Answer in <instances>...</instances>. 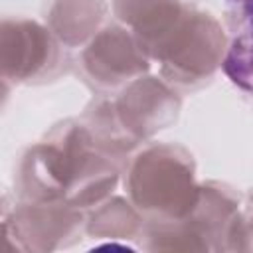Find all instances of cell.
Here are the masks:
<instances>
[{"instance_id":"cell-1","label":"cell","mask_w":253,"mask_h":253,"mask_svg":"<svg viewBox=\"0 0 253 253\" xmlns=\"http://www.w3.org/2000/svg\"><path fill=\"white\" fill-rule=\"evenodd\" d=\"M123 168L79 117L65 119L20 154L14 188L18 200L67 202L89 210L115 194Z\"/></svg>"},{"instance_id":"cell-2","label":"cell","mask_w":253,"mask_h":253,"mask_svg":"<svg viewBox=\"0 0 253 253\" xmlns=\"http://www.w3.org/2000/svg\"><path fill=\"white\" fill-rule=\"evenodd\" d=\"M128 28L150 63H158V75L182 95L206 87L221 69L227 30L188 0L158 4Z\"/></svg>"},{"instance_id":"cell-3","label":"cell","mask_w":253,"mask_h":253,"mask_svg":"<svg viewBox=\"0 0 253 253\" xmlns=\"http://www.w3.org/2000/svg\"><path fill=\"white\" fill-rule=\"evenodd\" d=\"M136 247L144 251L237 253L251 247L245 196L219 180L200 182L194 208L174 221H144Z\"/></svg>"},{"instance_id":"cell-4","label":"cell","mask_w":253,"mask_h":253,"mask_svg":"<svg viewBox=\"0 0 253 253\" xmlns=\"http://www.w3.org/2000/svg\"><path fill=\"white\" fill-rule=\"evenodd\" d=\"M121 182L144 221L180 219L200 194L194 154L178 142L148 140L138 146L128 156Z\"/></svg>"},{"instance_id":"cell-5","label":"cell","mask_w":253,"mask_h":253,"mask_svg":"<svg viewBox=\"0 0 253 253\" xmlns=\"http://www.w3.org/2000/svg\"><path fill=\"white\" fill-rule=\"evenodd\" d=\"M69 65L67 49L43 22L26 16H0V79L8 85H34L57 79Z\"/></svg>"},{"instance_id":"cell-6","label":"cell","mask_w":253,"mask_h":253,"mask_svg":"<svg viewBox=\"0 0 253 253\" xmlns=\"http://www.w3.org/2000/svg\"><path fill=\"white\" fill-rule=\"evenodd\" d=\"M75 67L83 83L97 95H113L132 79L150 73V59L130 28L107 22L77 53Z\"/></svg>"},{"instance_id":"cell-7","label":"cell","mask_w":253,"mask_h":253,"mask_svg":"<svg viewBox=\"0 0 253 253\" xmlns=\"http://www.w3.org/2000/svg\"><path fill=\"white\" fill-rule=\"evenodd\" d=\"M107 97L115 123L136 148L172 126L182 111V93L152 73L132 79Z\"/></svg>"},{"instance_id":"cell-8","label":"cell","mask_w":253,"mask_h":253,"mask_svg":"<svg viewBox=\"0 0 253 253\" xmlns=\"http://www.w3.org/2000/svg\"><path fill=\"white\" fill-rule=\"evenodd\" d=\"M10 233L16 251H61L85 235V210L67 202L18 200L10 213Z\"/></svg>"},{"instance_id":"cell-9","label":"cell","mask_w":253,"mask_h":253,"mask_svg":"<svg viewBox=\"0 0 253 253\" xmlns=\"http://www.w3.org/2000/svg\"><path fill=\"white\" fill-rule=\"evenodd\" d=\"M109 0H47L43 24L67 49H81L109 20Z\"/></svg>"},{"instance_id":"cell-10","label":"cell","mask_w":253,"mask_h":253,"mask_svg":"<svg viewBox=\"0 0 253 253\" xmlns=\"http://www.w3.org/2000/svg\"><path fill=\"white\" fill-rule=\"evenodd\" d=\"M144 217L126 196L111 194L97 206L85 210V235L101 241V247H136Z\"/></svg>"},{"instance_id":"cell-11","label":"cell","mask_w":253,"mask_h":253,"mask_svg":"<svg viewBox=\"0 0 253 253\" xmlns=\"http://www.w3.org/2000/svg\"><path fill=\"white\" fill-rule=\"evenodd\" d=\"M164 2H174V0H111V12L117 22L128 28L138 16Z\"/></svg>"},{"instance_id":"cell-12","label":"cell","mask_w":253,"mask_h":253,"mask_svg":"<svg viewBox=\"0 0 253 253\" xmlns=\"http://www.w3.org/2000/svg\"><path fill=\"white\" fill-rule=\"evenodd\" d=\"M12 208H14V204L0 190V251H16V245H14L12 233H10V213H12Z\"/></svg>"},{"instance_id":"cell-13","label":"cell","mask_w":253,"mask_h":253,"mask_svg":"<svg viewBox=\"0 0 253 253\" xmlns=\"http://www.w3.org/2000/svg\"><path fill=\"white\" fill-rule=\"evenodd\" d=\"M10 89H12V85H8L6 81L0 79V111L4 109V105H6L8 97H10Z\"/></svg>"}]
</instances>
